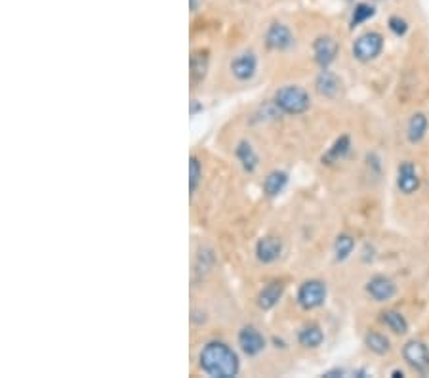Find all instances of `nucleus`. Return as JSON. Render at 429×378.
I'll return each mask as SVG.
<instances>
[{
    "instance_id": "1",
    "label": "nucleus",
    "mask_w": 429,
    "mask_h": 378,
    "mask_svg": "<svg viewBox=\"0 0 429 378\" xmlns=\"http://www.w3.org/2000/svg\"><path fill=\"white\" fill-rule=\"evenodd\" d=\"M201 369L210 377L233 378L239 372V358L223 342H208L201 351Z\"/></svg>"
},
{
    "instance_id": "2",
    "label": "nucleus",
    "mask_w": 429,
    "mask_h": 378,
    "mask_svg": "<svg viewBox=\"0 0 429 378\" xmlns=\"http://www.w3.org/2000/svg\"><path fill=\"white\" fill-rule=\"evenodd\" d=\"M309 94L300 86H284L275 94V105L286 115H302L309 109Z\"/></svg>"
},
{
    "instance_id": "3",
    "label": "nucleus",
    "mask_w": 429,
    "mask_h": 378,
    "mask_svg": "<svg viewBox=\"0 0 429 378\" xmlns=\"http://www.w3.org/2000/svg\"><path fill=\"white\" fill-rule=\"evenodd\" d=\"M382 48H383L382 34L370 31V33L361 34V37L357 39L355 44H353V56H355L359 61H372L382 54Z\"/></svg>"
},
{
    "instance_id": "4",
    "label": "nucleus",
    "mask_w": 429,
    "mask_h": 378,
    "mask_svg": "<svg viewBox=\"0 0 429 378\" xmlns=\"http://www.w3.org/2000/svg\"><path fill=\"white\" fill-rule=\"evenodd\" d=\"M326 300V285L322 281H305L298 291V304L302 306L303 310H315L322 302Z\"/></svg>"
},
{
    "instance_id": "5",
    "label": "nucleus",
    "mask_w": 429,
    "mask_h": 378,
    "mask_svg": "<svg viewBox=\"0 0 429 378\" xmlns=\"http://www.w3.org/2000/svg\"><path fill=\"white\" fill-rule=\"evenodd\" d=\"M402 358L414 371L422 372V374L429 371V350L423 342H418V340L407 342L402 348Z\"/></svg>"
},
{
    "instance_id": "6",
    "label": "nucleus",
    "mask_w": 429,
    "mask_h": 378,
    "mask_svg": "<svg viewBox=\"0 0 429 378\" xmlns=\"http://www.w3.org/2000/svg\"><path fill=\"white\" fill-rule=\"evenodd\" d=\"M367 291H369V294L374 298L376 302H388V300L395 296L397 289L391 279L383 275H376L367 283Z\"/></svg>"
},
{
    "instance_id": "7",
    "label": "nucleus",
    "mask_w": 429,
    "mask_h": 378,
    "mask_svg": "<svg viewBox=\"0 0 429 378\" xmlns=\"http://www.w3.org/2000/svg\"><path fill=\"white\" fill-rule=\"evenodd\" d=\"M315 61L322 69H326L338 56V42L332 37H319L313 44Z\"/></svg>"
},
{
    "instance_id": "8",
    "label": "nucleus",
    "mask_w": 429,
    "mask_h": 378,
    "mask_svg": "<svg viewBox=\"0 0 429 378\" xmlns=\"http://www.w3.org/2000/svg\"><path fill=\"white\" fill-rule=\"evenodd\" d=\"M265 42H268L269 48L282 52V50H289V48L294 44V37H292V33H290V29L286 27V25L275 23V25L269 27L268 34H265Z\"/></svg>"
},
{
    "instance_id": "9",
    "label": "nucleus",
    "mask_w": 429,
    "mask_h": 378,
    "mask_svg": "<svg viewBox=\"0 0 429 378\" xmlns=\"http://www.w3.org/2000/svg\"><path fill=\"white\" fill-rule=\"evenodd\" d=\"M239 346L246 356H258L265 348V338L254 327H244L239 332Z\"/></svg>"
},
{
    "instance_id": "10",
    "label": "nucleus",
    "mask_w": 429,
    "mask_h": 378,
    "mask_svg": "<svg viewBox=\"0 0 429 378\" xmlns=\"http://www.w3.org/2000/svg\"><path fill=\"white\" fill-rule=\"evenodd\" d=\"M256 67H258V60L252 52H242L231 61V71L239 81H250L254 77Z\"/></svg>"
},
{
    "instance_id": "11",
    "label": "nucleus",
    "mask_w": 429,
    "mask_h": 378,
    "mask_svg": "<svg viewBox=\"0 0 429 378\" xmlns=\"http://www.w3.org/2000/svg\"><path fill=\"white\" fill-rule=\"evenodd\" d=\"M282 252V243L275 237H263L256 245V256L263 263L275 262L277 258L281 256Z\"/></svg>"
},
{
    "instance_id": "12",
    "label": "nucleus",
    "mask_w": 429,
    "mask_h": 378,
    "mask_svg": "<svg viewBox=\"0 0 429 378\" xmlns=\"http://www.w3.org/2000/svg\"><path fill=\"white\" fill-rule=\"evenodd\" d=\"M397 185L404 195H412L416 189L420 188V178L416 172L412 162H402L399 167V178H397Z\"/></svg>"
},
{
    "instance_id": "13",
    "label": "nucleus",
    "mask_w": 429,
    "mask_h": 378,
    "mask_svg": "<svg viewBox=\"0 0 429 378\" xmlns=\"http://www.w3.org/2000/svg\"><path fill=\"white\" fill-rule=\"evenodd\" d=\"M340 79L336 77L334 73H330V71H322L319 77H317V90H319V94L324 96V98H336L338 96V92H340Z\"/></svg>"
},
{
    "instance_id": "14",
    "label": "nucleus",
    "mask_w": 429,
    "mask_h": 378,
    "mask_svg": "<svg viewBox=\"0 0 429 378\" xmlns=\"http://www.w3.org/2000/svg\"><path fill=\"white\" fill-rule=\"evenodd\" d=\"M428 126H429L428 117L423 115V113H414V115L410 117L409 124H407V136H409V142H412V143L422 142L423 136H425V132H428Z\"/></svg>"
},
{
    "instance_id": "15",
    "label": "nucleus",
    "mask_w": 429,
    "mask_h": 378,
    "mask_svg": "<svg viewBox=\"0 0 429 378\" xmlns=\"http://www.w3.org/2000/svg\"><path fill=\"white\" fill-rule=\"evenodd\" d=\"M282 292H284L282 283H269L268 287L260 292V296H258V306H260L262 310H271V308H275L277 302L282 298Z\"/></svg>"
},
{
    "instance_id": "16",
    "label": "nucleus",
    "mask_w": 429,
    "mask_h": 378,
    "mask_svg": "<svg viewBox=\"0 0 429 378\" xmlns=\"http://www.w3.org/2000/svg\"><path fill=\"white\" fill-rule=\"evenodd\" d=\"M289 183V174L286 172H281V170H275L265 178L263 182V191L268 197H277L279 193H282V189L286 188Z\"/></svg>"
},
{
    "instance_id": "17",
    "label": "nucleus",
    "mask_w": 429,
    "mask_h": 378,
    "mask_svg": "<svg viewBox=\"0 0 429 378\" xmlns=\"http://www.w3.org/2000/svg\"><path fill=\"white\" fill-rule=\"evenodd\" d=\"M322 340H324V334H322L319 325H305L298 334V342L303 348H317V346L322 344Z\"/></svg>"
},
{
    "instance_id": "18",
    "label": "nucleus",
    "mask_w": 429,
    "mask_h": 378,
    "mask_svg": "<svg viewBox=\"0 0 429 378\" xmlns=\"http://www.w3.org/2000/svg\"><path fill=\"white\" fill-rule=\"evenodd\" d=\"M235 153L239 162L242 164V169L249 170V172H254L256 167H258V155H256L254 148L249 142H241L237 145Z\"/></svg>"
},
{
    "instance_id": "19",
    "label": "nucleus",
    "mask_w": 429,
    "mask_h": 378,
    "mask_svg": "<svg viewBox=\"0 0 429 378\" xmlns=\"http://www.w3.org/2000/svg\"><path fill=\"white\" fill-rule=\"evenodd\" d=\"M382 321L388 325L389 329L395 332V334H404V332L409 331V323H407V319L402 318V313H399V311H395V310L383 311Z\"/></svg>"
},
{
    "instance_id": "20",
    "label": "nucleus",
    "mask_w": 429,
    "mask_h": 378,
    "mask_svg": "<svg viewBox=\"0 0 429 378\" xmlns=\"http://www.w3.org/2000/svg\"><path fill=\"white\" fill-rule=\"evenodd\" d=\"M349 148H351V142H349L348 136H342L340 140H336V143L330 148V151L326 153V155L322 157V162H326V164H332V162L340 161V159H343V157L348 155Z\"/></svg>"
},
{
    "instance_id": "21",
    "label": "nucleus",
    "mask_w": 429,
    "mask_h": 378,
    "mask_svg": "<svg viewBox=\"0 0 429 378\" xmlns=\"http://www.w3.org/2000/svg\"><path fill=\"white\" fill-rule=\"evenodd\" d=\"M364 344H367L369 350L378 353V356H383V353H388L389 351V340L383 337V334H380V332H369V334L364 337Z\"/></svg>"
},
{
    "instance_id": "22",
    "label": "nucleus",
    "mask_w": 429,
    "mask_h": 378,
    "mask_svg": "<svg viewBox=\"0 0 429 378\" xmlns=\"http://www.w3.org/2000/svg\"><path fill=\"white\" fill-rule=\"evenodd\" d=\"M355 249V239L351 235H340L336 239L334 245V252H336V260H345L349 258V254Z\"/></svg>"
},
{
    "instance_id": "23",
    "label": "nucleus",
    "mask_w": 429,
    "mask_h": 378,
    "mask_svg": "<svg viewBox=\"0 0 429 378\" xmlns=\"http://www.w3.org/2000/svg\"><path fill=\"white\" fill-rule=\"evenodd\" d=\"M208 71V60L206 56L194 54L191 58V77H193L194 82H201L204 77H206Z\"/></svg>"
},
{
    "instance_id": "24",
    "label": "nucleus",
    "mask_w": 429,
    "mask_h": 378,
    "mask_svg": "<svg viewBox=\"0 0 429 378\" xmlns=\"http://www.w3.org/2000/svg\"><path fill=\"white\" fill-rule=\"evenodd\" d=\"M374 14H376L374 6H370V4H364V2L357 4L355 12H353V18H351V27H359L361 23L369 21Z\"/></svg>"
},
{
    "instance_id": "25",
    "label": "nucleus",
    "mask_w": 429,
    "mask_h": 378,
    "mask_svg": "<svg viewBox=\"0 0 429 378\" xmlns=\"http://www.w3.org/2000/svg\"><path fill=\"white\" fill-rule=\"evenodd\" d=\"M201 178H202L201 162H199L197 157H191V161H189V189H191V193L197 191L199 183H201Z\"/></svg>"
},
{
    "instance_id": "26",
    "label": "nucleus",
    "mask_w": 429,
    "mask_h": 378,
    "mask_svg": "<svg viewBox=\"0 0 429 378\" xmlns=\"http://www.w3.org/2000/svg\"><path fill=\"white\" fill-rule=\"evenodd\" d=\"M389 29H391V31L397 34V37H401V34L407 33L409 25H407V21H404V20H401V18L393 15V18L389 20Z\"/></svg>"
},
{
    "instance_id": "27",
    "label": "nucleus",
    "mask_w": 429,
    "mask_h": 378,
    "mask_svg": "<svg viewBox=\"0 0 429 378\" xmlns=\"http://www.w3.org/2000/svg\"><path fill=\"white\" fill-rule=\"evenodd\" d=\"M197 111H199V105H197V100H193V102H191V115H194Z\"/></svg>"
},
{
    "instance_id": "28",
    "label": "nucleus",
    "mask_w": 429,
    "mask_h": 378,
    "mask_svg": "<svg viewBox=\"0 0 429 378\" xmlns=\"http://www.w3.org/2000/svg\"><path fill=\"white\" fill-rule=\"evenodd\" d=\"M393 377L401 378V377H404V374H402V371H395V372H393Z\"/></svg>"
}]
</instances>
